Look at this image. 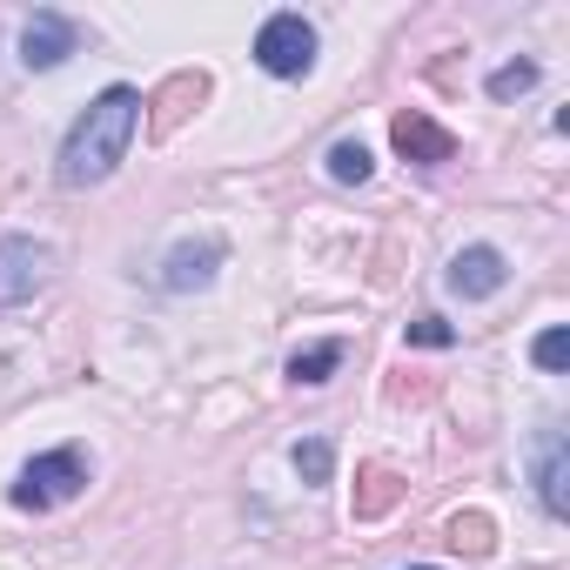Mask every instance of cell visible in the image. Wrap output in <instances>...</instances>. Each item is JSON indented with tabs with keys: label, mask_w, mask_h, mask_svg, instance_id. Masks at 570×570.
Segmentation results:
<instances>
[{
	"label": "cell",
	"mask_w": 570,
	"mask_h": 570,
	"mask_svg": "<svg viewBox=\"0 0 570 570\" xmlns=\"http://www.w3.org/2000/svg\"><path fill=\"white\" fill-rule=\"evenodd\" d=\"M48 268H55V248L35 242V235H0V309H21L48 289Z\"/></svg>",
	"instance_id": "cell-4"
},
{
	"label": "cell",
	"mask_w": 570,
	"mask_h": 570,
	"mask_svg": "<svg viewBox=\"0 0 570 570\" xmlns=\"http://www.w3.org/2000/svg\"><path fill=\"white\" fill-rule=\"evenodd\" d=\"M289 463H296V476L316 490V483H330V470H336V443H330V436H303V443L289 450Z\"/></svg>",
	"instance_id": "cell-11"
},
{
	"label": "cell",
	"mask_w": 570,
	"mask_h": 570,
	"mask_svg": "<svg viewBox=\"0 0 570 570\" xmlns=\"http://www.w3.org/2000/svg\"><path fill=\"white\" fill-rule=\"evenodd\" d=\"M370 175H376V161H370L363 141H336V148H330V181L356 188V181H370Z\"/></svg>",
	"instance_id": "cell-12"
},
{
	"label": "cell",
	"mask_w": 570,
	"mask_h": 570,
	"mask_svg": "<svg viewBox=\"0 0 570 570\" xmlns=\"http://www.w3.org/2000/svg\"><path fill=\"white\" fill-rule=\"evenodd\" d=\"M343 356H350V350H343L336 336H330V343H309V350L289 356V383H309V390H316V383H330V376L343 370Z\"/></svg>",
	"instance_id": "cell-10"
},
{
	"label": "cell",
	"mask_w": 570,
	"mask_h": 570,
	"mask_svg": "<svg viewBox=\"0 0 570 570\" xmlns=\"http://www.w3.org/2000/svg\"><path fill=\"white\" fill-rule=\"evenodd\" d=\"M363 483H370V490L356 497V517H383V510L396 503V476H390V470H363Z\"/></svg>",
	"instance_id": "cell-16"
},
{
	"label": "cell",
	"mask_w": 570,
	"mask_h": 570,
	"mask_svg": "<svg viewBox=\"0 0 570 570\" xmlns=\"http://www.w3.org/2000/svg\"><path fill=\"white\" fill-rule=\"evenodd\" d=\"M390 141H396V155H403V161H423V168H436V161H450V155H456V135H450V128H436L423 108H403V115L390 121Z\"/></svg>",
	"instance_id": "cell-8"
},
{
	"label": "cell",
	"mask_w": 570,
	"mask_h": 570,
	"mask_svg": "<svg viewBox=\"0 0 570 570\" xmlns=\"http://www.w3.org/2000/svg\"><path fill=\"white\" fill-rule=\"evenodd\" d=\"M510 282V262H503V248H490V242H470V248H456L450 255V289L463 296V303H483V296H497Z\"/></svg>",
	"instance_id": "cell-7"
},
{
	"label": "cell",
	"mask_w": 570,
	"mask_h": 570,
	"mask_svg": "<svg viewBox=\"0 0 570 570\" xmlns=\"http://www.w3.org/2000/svg\"><path fill=\"white\" fill-rule=\"evenodd\" d=\"M450 543H456V550H470V557H483V550L497 543V537H490V517H483V510H470V517H450Z\"/></svg>",
	"instance_id": "cell-14"
},
{
	"label": "cell",
	"mask_w": 570,
	"mask_h": 570,
	"mask_svg": "<svg viewBox=\"0 0 570 570\" xmlns=\"http://www.w3.org/2000/svg\"><path fill=\"white\" fill-rule=\"evenodd\" d=\"M255 68L275 81H303L316 68V28L303 14H268L255 35Z\"/></svg>",
	"instance_id": "cell-3"
},
{
	"label": "cell",
	"mask_w": 570,
	"mask_h": 570,
	"mask_svg": "<svg viewBox=\"0 0 570 570\" xmlns=\"http://www.w3.org/2000/svg\"><path fill=\"white\" fill-rule=\"evenodd\" d=\"M570 450H563V430H543L537 436V497L550 517H570Z\"/></svg>",
	"instance_id": "cell-9"
},
{
	"label": "cell",
	"mask_w": 570,
	"mask_h": 570,
	"mask_svg": "<svg viewBox=\"0 0 570 570\" xmlns=\"http://www.w3.org/2000/svg\"><path fill=\"white\" fill-rule=\"evenodd\" d=\"M88 476H95V463H88V450L81 443H61V450H48V456H35L28 470H21V483H14V510H61V503H75L81 490H88Z\"/></svg>",
	"instance_id": "cell-2"
},
{
	"label": "cell",
	"mask_w": 570,
	"mask_h": 570,
	"mask_svg": "<svg viewBox=\"0 0 570 570\" xmlns=\"http://www.w3.org/2000/svg\"><path fill=\"white\" fill-rule=\"evenodd\" d=\"M222 262H228V242H222V235L175 242V248H168V262H161V289H175V296H188V289H208Z\"/></svg>",
	"instance_id": "cell-6"
},
{
	"label": "cell",
	"mask_w": 570,
	"mask_h": 570,
	"mask_svg": "<svg viewBox=\"0 0 570 570\" xmlns=\"http://www.w3.org/2000/svg\"><path fill=\"white\" fill-rule=\"evenodd\" d=\"M537 75H543L537 61H503L483 88H490V101H517V95H530V88H537Z\"/></svg>",
	"instance_id": "cell-13"
},
{
	"label": "cell",
	"mask_w": 570,
	"mask_h": 570,
	"mask_svg": "<svg viewBox=\"0 0 570 570\" xmlns=\"http://www.w3.org/2000/svg\"><path fill=\"white\" fill-rule=\"evenodd\" d=\"M410 570H436V563H410Z\"/></svg>",
	"instance_id": "cell-18"
},
{
	"label": "cell",
	"mask_w": 570,
	"mask_h": 570,
	"mask_svg": "<svg viewBox=\"0 0 570 570\" xmlns=\"http://www.w3.org/2000/svg\"><path fill=\"white\" fill-rule=\"evenodd\" d=\"M530 356H537V370L563 376V370H570V330H543V336L530 343Z\"/></svg>",
	"instance_id": "cell-15"
},
{
	"label": "cell",
	"mask_w": 570,
	"mask_h": 570,
	"mask_svg": "<svg viewBox=\"0 0 570 570\" xmlns=\"http://www.w3.org/2000/svg\"><path fill=\"white\" fill-rule=\"evenodd\" d=\"M450 343H456V330L443 316H416L410 323V350H450Z\"/></svg>",
	"instance_id": "cell-17"
},
{
	"label": "cell",
	"mask_w": 570,
	"mask_h": 570,
	"mask_svg": "<svg viewBox=\"0 0 570 570\" xmlns=\"http://www.w3.org/2000/svg\"><path fill=\"white\" fill-rule=\"evenodd\" d=\"M135 128H141V95H135L128 81L101 88V95L88 101V115L68 128L61 155H55V175H61V188H95V181H108V175L128 161V141H135Z\"/></svg>",
	"instance_id": "cell-1"
},
{
	"label": "cell",
	"mask_w": 570,
	"mask_h": 570,
	"mask_svg": "<svg viewBox=\"0 0 570 570\" xmlns=\"http://www.w3.org/2000/svg\"><path fill=\"white\" fill-rule=\"evenodd\" d=\"M75 48H81V28H75L68 14H55V8H35V14H28V28H21V68L48 75V68H61Z\"/></svg>",
	"instance_id": "cell-5"
}]
</instances>
